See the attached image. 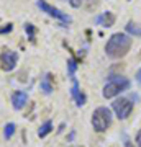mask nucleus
<instances>
[{
    "label": "nucleus",
    "instance_id": "obj_1",
    "mask_svg": "<svg viewBox=\"0 0 141 147\" xmlns=\"http://www.w3.org/2000/svg\"><path fill=\"white\" fill-rule=\"evenodd\" d=\"M131 39L130 34L126 33H113L108 38V41L105 44V54L110 59H121L130 53L131 49Z\"/></svg>",
    "mask_w": 141,
    "mask_h": 147
},
{
    "label": "nucleus",
    "instance_id": "obj_2",
    "mask_svg": "<svg viewBox=\"0 0 141 147\" xmlns=\"http://www.w3.org/2000/svg\"><path fill=\"white\" fill-rule=\"evenodd\" d=\"M130 85H131L130 80L126 79V77H112L105 84L102 95H104V98H115L120 93H123L125 90L130 88Z\"/></svg>",
    "mask_w": 141,
    "mask_h": 147
},
{
    "label": "nucleus",
    "instance_id": "obj_3",
    "mask_svg": "<svg viewBox=\"0 0 141 147\" xmlns=\"http://www.w3.org/2000/svg\"><path fill=\"white\" fill-rule=\"evenodd\" d=\"M112 124V110L107 106H99L92 113V127L97 132L107 131Z\"/></svg>",
    "mask_w": 141,
    "mask_h": 147
},
{
    "label": "nucleus",
    "instance_id": "obj_4",
    "mask_svg": "<svg viewBox=\"0 0 141 147\" xmlns=\"http://www.w3.org/2000/svg\"><path fill=\"white\" fill-rule=\"evenodd\" d=\"M36 5L40 7V10H41V11H44L46 15L52 16L54 20L61 21L63 25H67V23H71V16H69L67 13H64V11H61L59 8H56V7L49 5V3H48L46 0H38V2H36Z\"/></svg>",
    "mask_w": 141,
    "mask_h": 147
},
{
    "label": "nucleus",
    "instance_id": "obj_5",
    "mask_svg": "<svg viewBox=\"0 0 141 147\" xmlns=\"http://www.w3.org/2000/svg\"><path fill=\"white\" fill-rule=\"evenodd\" d=\"M112 110L115 111V115L118 119H126L133 111V103L128 98H116L112 103Z\"/></svg>",
    "mask_w": 141,
    "mask_h": 147
},
{
    "label": "nucleus",
    "instance_id": "obj_6",
    "mask_svg": "<svg viewBox=\"0 0 141 147\" xmlns=\"http://www.w3.org/2000/svg\"><path fill=\"white\" fill-rule=\"evenodd\" d=\"M16 62H18V53H15V51L5 49L0 54V67H2V70H5V72L13 70Z\"/></svg>",
    "mask_w": 141,
    "mask_h": 147
},
{
    "label": "nucleus",
    "instance_id": "obj_7",
    "mask_svg": "<svg viewBox=\"0 0 141 147\" xmlns=\"http://www.w3.org/2000/svg\"><path fill=\"white\" fill-rule=\"evenodd\" d=\"M71 95H72L74 101H76V105L77 106H84L85 105V95L80 92V87H79V82L76 77H72V88H71Z\"/></svg>",
    "mask_w": 141,
    "mask_h": 147
},
{
    "label": "nucleus",
    "instance_id": "obj_8",
    "mask_svg": "<svg viewBox=\"0 0 141 147\" xmlns=\"http://www.w3.org/2000/svg\"><path fill=\"white\" fill-rule=\"evenodd\" d=\"M28 103V93L23 90H16L15 93L12 95V105L15 110H21L23 106Z\"/></svg>",
    "mask_w": 141,
    "mask_h": 147
},
{
    "label": "nucleus",
    "instance_id": "obj_9",
    "mask_svg": "<svg viewBox=\"0 0 141 147\" xmlns=\"http://www.w3.org/2000/svg\"><path fill=\"white\" fill-rule=\"evenodd\" d=\"M115 15L112 13V11H104L102 15H99L97 18H95V23L97 25H100V26H104V28H110V26H113L115 25Z\"/></svg>",
    "mask_w": 141,
    "mask_h": 147
},
{
    "label": "nucleus",
    "instance_id": "obj_10",
    "mask_svg": "<svg viewBox=\"0 0 141 147\" xmlns=\"http://www.w3.org/2000/svg\"><path fill=\"white\" fill-rule=\"evenodd\" d=\"M40 87H41V90H43V93H44V95H51L52 93V90H54V84H52V74L48 72L46 75L43 77Z\"/></svg>",
    "mask_w": 141,
    "mask_h": 147
},
{
    "label": "nucleus",
    "instance_id": "obj_11",
    "mask_svg": "<svg viewBox=\"0 0 141 147\" xmlns=\"http://www.w3.org/2000/svg\"><path fill=\"white\" fill-rule=\"evenodd\" d=\"M51 131H52V121H46V123H43L41 127L38 129V136L43 139V137H46Z\"/></svg>",
    "mask_w": 141,
    "mask_h": 147
},
{
    "label": "nucleus",
    "instance_id": "obj_12",
    "mask_svg": "<svg viewBox=\"0 0 141 147\" xmlns=\"http://www.w3.org/2000/svg\"><path fill=\"white\" fill-rule=\"evenodd\" d=\"M15 129H16L15 123H7L5 126H3V137H5L7 141L12 139V136L15 134Z\"/></svg>",
    "mask_w": 141,
    "mask_h": 147
},
{
    "label": "nucleus",
    "instance_id": "obj_13",
    "mask_svg": "<svg viewBox=\"0 0 141 147\" xmlns=\"http://www.w3.org/2000/svg\"><path fill=\"white\" fill-rule=\"evenodd\" d=\"M126 31L130 33V34H133V36H141V28H138V25L133 23V21H130L126 25Z\"/></svg>",
    "mask_w": 141,
    "mask_h": 147
},
{
    "label": "nucleus",
    "instance_id": "obj_14",
    "mask_svg": "<svg viewBox=\"0 0 141 147\" xmlns=\"http://www.w3.org/2000/svg\"><path fill=\"white\" fill-rule=\"evenodd\" d=\"M67 69H69V75H71V79H72V77H74V72H76V69H77V62H76L74 59H69Z\"/></svg>",
    "mask_w": 141,
    "mask_h": 147
},
{
    "label": "nucleus",
    "instance_id": "obj_15",
    "mask_svg": "<svg viewBox=\"0 0 141 147\" xmlns=\"http://www.w3.org/2000/svg\"><path fill=\"white\" fill-rule=\"evenodd\" d=\"M25 31L28 33V38H30V39H35V26H33L31 23H26L25 25Z\"/></svg>",
    "mask_w": 141,
    "mask_h": 147
},
{
    "label": "nucleus",
    "instance_id": "obj_16",
    "mask_svg": "<svg viewBox=\"0 0 141 147\" xmlns=\"http://www.w3.org/2000/svg\"><path fill=\"white\" fill-rule=\"evenodd\" d=\"M84 0H69V3H71V7H74V8H79V7L82 5Z\"/></svg>",
    "mask_w": 141,
    "mask_h": 147
},
{
    "label": "nucleus",
    "instance_id": "obj_17",
    "mask_svg": "<svg viewBox=\"0 0 141 147\" xmlns=\"http://www.w3.org/2000/svg\"><path fill=\"white\" fill-rule=\"evenodd\" d=\"M135 142H136V146H138V147H141V129L138 131V134H136V137H135Z\"/></svg>",
    "mask_w": 141,
    "mask_h": 147
},
{
    "label": "nucleus",
    "instance_id": "obj_18",
    "mask_svg": "<svg viewBox=\"0 0 141 147\" xmlns=\"http://www.w3.org/2000/svg\"><path fill=\"white\" fill-rule=\"evenodd\" d=\"M10 30H12V25H10V23H8V25H7L5 28H0V33H8V31H10Z\"/></svg>",
    "mask_w": 141,
    "mask_h": 147
},
{
    "label": "nucleus",
    "instance_id": "obj_19",
    "mask_svg": "<svg viewBox=\"0 0 141 147\" xmlns=\"http://www.w3.org/2000/svg\"><path fill=\"white\" fill-rule=\"evenodd\" d=\"M136 80H138V84H141V69L136 72Z\"/></svg>",
    "mask_w": 141,
    "mask_h": 147
},
{
    "label": "nucleus",
    "instance_id": "obj_20",
    "mask_svg": "<svg viewBox=\"0 0 141 147\" xmlns=\"http://www.w3.org/2000/svg\"><path fill=\"white\" fill-rule=\"evenodd\" d=\"M72 147H79V146H72Z\"/></svg>",
    "mask_w": 141,
    "mask_h": 147
},
{
    "label": "nucleus",
    "instance_id": "obj_21",
    "mask_svg": "<svg viewBox=\"0 0 141 147\" xmlns=\"http://www.w3.org/2000/svg\"><path fill=\"white\" fill-rule=\"evenodd\" d=\"M128 2H130V0H128Z\"/></svg>",
    "mask_w": 141,
    "mask_h": 147
}]
</instances>
